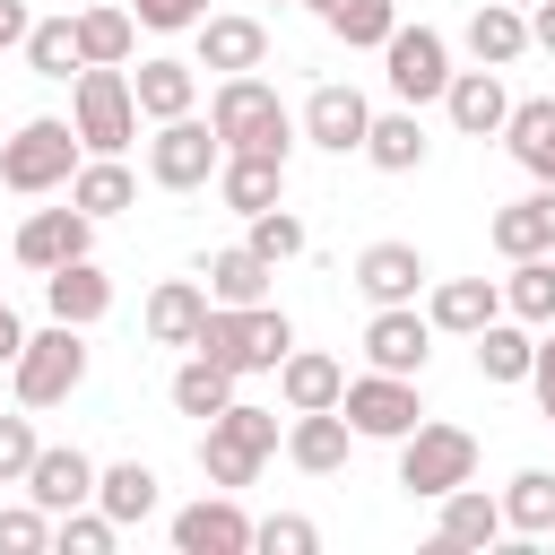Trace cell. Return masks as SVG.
I'll use <instances>...</instances> for the list:
<instances>
[{
  "instance_id": "1",
  "label": "cell",
  "mask_w": 555,
  "mask_h": 555,
  "mask_svg": "<svg viewBox=\"0 0 555 555\" xmlns=\"http://www.w3.org/2000/svg\"><path fill=\"white\" fill-rule=\"evenodd\" d=\"M191 347L217 356L234 382H243V373H278L286 347H295V321H286L278 304H208V321H199Z\"/></svg>"
},
{
  "instance_id": "2",
  "label": "cell",
  "mask_w": 555,
  "mask_h": 555,
  "mask_svg": "<svg viewBox=\"0 0 555 555\" xmlns=\"http://www.w3.org/2000/svg\"><path fill=\"white\" fill-rule=\"evenodd\" d=\"M87 165V139L61 121V113H35L0 139V191L17 199H43V191H69V173Z\"/></svg>"
},
{
  "instance_id": "3",
  "label": "cell",
  "mask_w": 555,
  "mask_h": 555,
  "mask_svg": "<svg viewBox=\"0 0 555 555\" xmlns=\"http://www.w3.org/2000/svg\"><path fill=\"white\" fill-rule=\"evenodd\" d=\"M208 121H217V139H225V147H260V156H295V139H304V121L278 104V87H269L260 69H243V78H217V95H208Z\"/></svg>"
},
{
  "instance_id": "4",
  "label": "cell",
  "mask_w": 555,
  "mask_h": 555,
  "mask_svg": "<svg viewBox=\"0 0 555 555\" xmlns=\"http://www.w3.org/2000/svg\"><path fill=\"white\" fill-rule=\"evenodd\" d=\"M139 95H130V69H113V61H87L78 78H69V130L87 139V156H121L130 139H139Z\"/></svg>"
},
{
  "instance_id": "5",
  "label": "cell",
  "mask_w": 555,
  "mask_h": 555,
  "mask_svg": "<svg viewBox=\"0 0 555 555\" xmlns=\"http://www.w3.org/2000/svg\"><path fill=\"white\" fill-rule=\"evenodd\" d=\"M78 382H87V330H78V321L26 330L17 364H9V390H17V408H61Z\"/></svg>"
},
{
  "instance_id": "6",
  "label": "cell",
  "mask_w": 555,
  "mask_h": 555,
  "mask_svg": "<svg viewBox=\"0 0 555 555\" xmlns=\"http://www.w3.org/2000/svg\"><path fill=\"white\" fill-rule=\"evenodd\" d=\"M477 477V434L468 425H416L408 442H399V486L416 494V503H442L451 486H468Z\"/></svg>"
},
{
  "instance_id": "7",
  "label": "cell",
  "mask_w": 555,
  "mask_h": 555,
  "mask_svg": "<svg viewBox=\"0 0 555 555\" xmlns=\"http://www.w3.org/2000/svg\"><path fill=\"white\" fill-rule=\"evenodd\" d=\"M217 165H225L217 121H199V113L156 121V139H147V182H156V191H208V182H217Z\"/></svg>"
},
{
  "instance_id": "8",
  "label": "cell",
  "mask_w": 555,
  "mask_h": 555,
  "mask_svg": "<svg viewBox=\"0 0 555 555\" xmlns=\"http://www.w3.org/2000/svg\"><path fill=\"white\" fill-rule=\"evenodd\" d=\"M338 416L356 425V442H408L425 425V399H416V373H356L338 390Z\"/></svg>"
},
{
  "instance_id": "9",
  "label": "cell",
  "mask_w": 555,
  "mask_h": 555,
  "mask_svg": "<svg viewBox=\"0 0 555 555\" xmlns=\"http://www.w3.org/2000/svg\"><path fill=\"white\" fill-rule=\"evenodd\" d=\"M382 78H390L399 104H434V95L451 87V43H442L434 26H390V43H382Z\"/></svg>"
},
{
  "instance_id": "10",
  "label": "cell",
  "mask_w": 555,
  "mask_h": 555,
  "mask_svg": "<svg viewBox=\"0 0 555 555\" xmlns=\"http://www.w3.org/2000/svg\"><path fill=\"white\" fill-rule=\"evenodd\" d=\"M251 512L217 486V494H199V503H182L173 520H165V538H173V555H251Z\"/></svg>"
},
{
  "instance_id": "11",
  "label": "cell",
  "mask_w": 555,
  "mask_h": 555,
  "mask_svg": "<svg viewBox=\"0 0 555 555\" xmlns=\"http://www.w3.org/2000/svg\"><path fill=\"white\" fill-rule=\"evenodd\" d=\"M304 139L321 147V156H364V130H373V104H364V87H347V78H321L312 95H304Z\"/></svg>"
},
{
  "instance_id": "12",
  "label": "cell",
  "mask_w": 555,
  "mask_h": 555,
  "mask_svg": "<svg viewBox=\"0 0 555 555\" xmlns=\"http://www.w3.org/2000/svg\"><path fill=\"white\" fill-rule=\"evenodd\" d=\"M95 251V217L69 199V208H35L26 225H17V260L35 269V278H52L61 260H87Z\"/></svg>"
},
{
  "instance_id": "13",
  "label": "cell",
  "mask_w": 555,
  "mask_h": 555,
  "mask_svg": "<svg viewBox=\"0 0 555 555\" xmlns=\"http://www.w3.org/2000/svg\"><path fill=\"white\" fill-rule=\"evenodd\" d=\"M425 356H434V321H425L416 304H373V321H364V364H373V373H425Z\"/></svg>"
},
{
  "instance_id": "14",
  "label": "cell",
  "mask_w": 555,
  "mask_h": 555,
  "mask_svg": "<svg viewBox=\"0 0 555 555\" xmlns=\"http://www.w3.org/2000/svg\"><path fill=\"white\" fill-rule=\"evenodd\" d=\"M191 43H199V69H217V78H243V69H269V26H260L251 9H225V17H199V26H191Z\"/></svg>"
},
{
  "instance_id": "15",
  "label": "cell",
  "mask_w": 555,
  "mask_h": 555,
  "mask_svg": "<svg viewBox=\"0 0 555 555\" xmlns=\"http://www.w3.org/2000/svg\"><path fill=\"white\" fill-rule=\"evenodd\" d=\"M425 286H434V269H425L416 243H364L356 251V295L364 304H416Z\"/></svg>"
},
{
  "instance_id": "16",
  "label": "cell",
  "mask_w": 555,
  "mask_h": 555,
  "mask_svg": "<svg viewBox=\"0 0 555 555\" xmlns=\"http://www.w3.org/2000/svg\"><path fill=\"white\" fill-rule=\"evenodd\" d=\"M95 477H104V468H95L78 442H43V451H35V468H26V494H35V503L61 520V512L95 503Z\"/></svg>"
},
{
  "instance_id": "17",
  "label": "cell",
  "mask_w": 555,
  "mask_h": 555,
  "mask_svg": "<svg viewBox=\"0 0 555 555\" xmlns=\"http://www.w3.org/2000/svg\"><path fill=\"white\" fill-rule=\"evenodd\" d=\"M486 243H494L503 260H538V251H555V182L503 199V208L486 217Z\"/></svg>"
},
{
  "instance_id": "18",
  "label": "cell",
  "mask_w": 555,
  "mask_h": 555,
  "mask_svg": "<svg viewBox=\"0 0 555 555\" xmlns=\"http://www.w3.org/2000/svg\"><path fill=\"white\" fill-rule=\"evenodd\" d=\"M442 113H451V130H460V139H503V121H512L503 69H451V87H442Z\"/></svg>"
},
{
  "instance_id": "19",
  "label": "cell",
  "mask_w": 555,
  "mask_h": 555,
  "mask_svg": "<svg viewBox=\"0 0 555 555\" xmlns=\"http://www.w3.org/2000/svg\"><path fill=\"white\" fill-rule=\"evenodd\" d=\"M494 312H503V278H434L425 286V321L442 338H477Z\"/></svg>"
},
{
  "instance_id": "20",
  "label": "cell",
  "mask_w": 555,
  "mask_h": 555,
  "mask_svg": "<svg viewBox=\"0 0 555 555\" xmlns=\"http://www.w3.org/2000/svg\"><path fill=\"white\" fill-rule=\"evenodd\" d=\"M217 199H225L234 217H260V208H278V199H286V156L225 147V165H217Z\"/></svg>"
},
{
  "instance_id": "21",
  "label": "cell",
  "mask_w": 555,
  "mask_h": 555,
  "mask_svg": "<svg viewBox=\"0 0 555 555\" xmlns=\"http://www.w3.org/2000/svg\"><path fill=\"white\" fill-rule=\"evenodd\" d=\"M494 538H512V529H503V494H486L477 477L451 486V494H442V520H434V546L460 555V546H494Z\"/></svg>"
},
{
  "instance_id": "22",
  "label": "cell",
  "mask_w": 555,
  "mask_h": 555,
  "mask_svg": "<svg viewBox=\"0 0 555 555\" xmlns=\"http://www.w3.org/2000/svg\"><path fill=\"white\" fill-rule=\"evenodd\" d=\"M460 43H468V61H477V69H512V61L529 52V9H520V0H477Z\"/></svg>"
},
{
  "instance_id": "23",
  "label": "cell",
  "mask_w": 555,
  "mask_h": 555,
  "mask_svg": "<svg viewBox=\"0 0 555 555\" xmlns=\"http://www.w3.org/2000/svg\"><path fill=\"white\" fill-rule=\"evenodd\" d=\"M43 312H52V321H78V330H95V321L113 312V278L95 269V251H87V260H61V269L43 278Z\"/></svg>"
},
{
  "instance_id": "24",
  "label": "cell",
  "mask_w": 555,
  "mask_h": 555,
  "mask_svg": "<svg viewBox=\"0 0 555 555\" xmlns=\"http://www.w3.org/2000/svg\"><path fill=\"white\" fill-rule=\"evenodd\" d=\"M347 451H356V425H347L338 408H304V416L286 425V460H295L304 477H338Z\"/></svg>"
},
{
  "instance_id": "25",
  "label": "cell",
  "mask_w": 555,
  "mask_h": 555,
  "mask_svg": "<svg viewBox=\"0 0 555 555\" xmlns=\"http://www.w3.org/2000/svg\"><path fill=\"white\" fill-rule=\"evenodd\" d=\"M130 95H139V113H147V121L199 113V61H173V52H156V61H139V69H130Z\"/></svg>"
},
{
  "instance_id": "26",
  "label": "cell",
  "mask_w": 555,
  "mask_h": 555,
  "mask_svg": "<svg viewBox=\"0 0 555 555\" xmlns=\"http://www.w3.org/2000/svg\"><path fill=\"white\" fill-rule=\"evenodd\" d=\"M139 321H147V338H156V347H191V338H199V321H208V286H199V278H156Z\"/></svg>"
},
{
  "instance_id": "27",
  "label": "cell",
  "mask_w": 555,
  "mask_h": 555,
  "mask_svg": "<svg viewBox=\"0 0 555 555\" xmlns=\"http://www.w3.org/2000/svg\"><path fill=\"white\" fill-rule=\"evenodd\" d=\"M468 347H477V382H503V390H512V382H529V364H538V330H529V321H512V312H494Z\"/></svg>"
},
{
  "instance_id": "28",
  "label": "cell",
  "mask_w": 555,
  "mask_h": 555,
  "mask_svg": "<svg viewBox=\"0 0 555 555\" xmlns=\"http://www.w3.org/2000/svg\"><path fill=\"white\" fill-rule=\"evenodd\" d=\"M338 390H347V364H338V356H321V347H286V364H278V399H286V416H304V408H338Z\"/></svg>"
},
{
  "instance_id": "29",
  "label": "cell",
  "mask_w": 555,
  "mask_h": 555,
  "mask_svg": "<svg viewBox=\"0 0 555 555\" xmlns=\"http://www.w3.org/2000/svg\"><path fill=\"white\" fill-rule=\"evenodd\" d=\"M503 147L529 182H555V95H520L512 121H503Z\"/></svg>"
},
{
  "instance_id": "30",
  "label": "cell",
  "mask_w": 555,
  "mask_h": 555,
  "mask_svg": "<svg viewBox=\"0 0 555 555\" xmlns=\"http://www.w3.org/2000/svg\"><path fill=\"white\" fill-rule=\"evenodd\" d=\"M199 278H208V304H269L278 260H260L251 243H225V251H208V260H199Z\"/></svg>"
},
{
  "instance_id": "31",
  "label": "cell",
  "mask_w": 555,
  "mask_h": 555,
  "mask_svg": "<svg viewBox=\"0 0 555 555\" xmlns=\"http://www.w3.org/2000/svg\"><path fill=\"white\" fill-rule=\"evenodd\" d=\"M364 165H373V173H416V165H425V121H416V104L373 113V130H364Z\"/></svg>"
},
{
  "instance_id": "32",
  "label": "cell",
  "mask_w": 555,
  "mask_h": 555,
  "mask_svg": "<svg viewBox=\"0 0 555 555\" xmlns=\"http://www.w3.org/2000/svg\"><path fill=\"white\" fill-rule=\"evenodd\" d=\"M165 399H173L182 416H199V425H208V416H225V408H234V373H225L217 356H199V347H191V356L173 364V382H165Z\"/></svg>"
},
{
  "instance_id": "33",
  "label": "cell",
  "mask_w": 555,
  "mask_h": 555,
  "mask_svg": "<svg viewBox=\"0 0 555 555\" xmlns=\"http://www.w3.org/2000/svg\"><path fill=\"white\" fill-rule=\"evenodd\" d=\"M95 503H104L121 529H139V520H156L165 486H156V468H147V460H113V468L95 477Z\"/></svg>"
},
{
  "instance_id": "34",
  "label": "cell",
  "mask_w": 555,
  "mask_h": 555,
  "mask_svg": "<svg viewBox=\"0 0 555 555\" xmlns=\"http://www.w3.org/2000/svg\"><path fill=\"white\" fill-rule=\"evenodd\" d=\"M69 199H78V208H87V217L104 225V217H121V208L139 199V173H130L121 156H87V165L69 173Z\"/></svg>"
},
{
  "instance_id": "35",
  "label": "cell",
  "mask_w": 555,
  "mask_h": 555,
  "mask_svg": "<svg viewBox=\"0 0 555 555\" xmlns=\"http://www.w3.org/2000/svg\"><path fill=\"white\" fill-rule=\"evenodd\" d=\"M26 69H35V78H78V69H87V52H78V9L26 26Z\"/></svg>"
},
{
  "instance_id": "36",
  "label": "cell",
  "mask_w": 555,
  "mask_h": 555,
  "mask_svg": "<svg viewBox=\"0 0 555 555\" xmlns=\"http://www.w3.org/2000/svg\"><path fill=\"white\" fill-rule=\"evenodd\" d=\"M503 529H512V538H546V529H555V468H512V486H503Z\"/></svg>"
},
{
  "instance_id": "37",
  "label": "cell",
  "mask_w": 555,
  "mask_h": 555,
  "mask_svg": "<svg viewBox=\"0 0 555 555\" xmlns=\"http://www.w3.org/2000/svg\"><path fill=\"white\" fill-rule=\"evenodd\" d=\"M503 312H512V321H529V330H546V321H555V251L512 260V278H503Z\"/></svg>"
},
{
  "instance_id": "38",
  "label": "cell",
  "mask_w": 555,
  "mask_h": 555,
  "mask_svg": "<svg viewBox=\"0 0 555 555\" xmlns=\"http://www.w3.org/2000/svg\"><path fill=\"white\" fill-rule=\"evenodd\" d=\"M321 26H330L347 52H382V43H390V26H399V0H330V9H321Z\"/></svg>"
},
{
  "instance_id": "39",
  "label": "cell",
  "mask_w": 555,
  "mask_h": 555,
  "mask_svg": "<svg viewBox=\"0 0 555 555\" xmlns=\"http://www.w3.org/2000/svg\"><path fill=\"white\" fill-rule=\"evenodd\" d=\"M130 43H139V17L130 9H78V52L87 61H130Z\"/></svg>"
},
{
  "instance_id": "40",
  "label": "cell",
  "mask_w": 555,
  "mask_h": 555,
  "mask_svg": "<svg viewBox=\"0 0 555 555\" xmlns=\"http://www.w3.org/2000/svg\"><path fill=\"white\" fill-rule=\"evenodd\" d=\"M52 546H61V555H113V546H121V520H113L104 503H78V512L52 520Z\"/></svg>"
},
{
  "instance_id": "41",
  "label": "cell",
  "mask_w": 555,
  "mask_h": 555,
  "mask_svg": "<svg viewBox=\"0 0 555 555\" xmlns=\"http://www.w3.org/2000/svg\"><path fill=\"white\" fill-rule=\"evenodd\" d=\"M199 477H208V486H225V494H243V486L260 477V451H243L234 434H217V425H208V434H199Z\"/></svg>"
},
{
  "instance_id": "42",
  "label": "cell",
  "mask_w": 555,
  "mask_h": 555,
  "mask_svg": "<svg viewBox=\"0 0 555 555\" xmlns=\"http://www.w3.org/2000/svg\"><path fill=\"white\" fill-rule=\"evenodd\" d=\"M243 243H251L260 260H304V243H312V234H304V217H295V208H260Z\"/></svg>"
},
{
  "instance_id": "43",
  "label": "cell",
  "mask_w": 555,
  "mask_h": 555,
  "mask_svg": "<svg viewBox=\"0 0 555 555\" xmlns=\"http://www.w3.org/2000/svg\"><path fill=\"white\" fill-rule=\"evenodd\" d=\"M208 425H217V434H234V442H243V451H260V460L286 442V434H278V408H251V399H234V408H225V416H208Z\"/></svg>"
},
{
  "instance_id": "44",
  "label": "cell",
  "mask_w": 555,
  "mask_h": 555,
  "mask_svg": "<svg viewBox=\"0 0 555 555\" xmlns=\"http://www.w3.org/2000/svg\"><path fill=\"white\" fill-rule=\"evenodd\" d=\"M43 546H52V512H43L35 494L9 503V512H0V555H43Z\"/></svg>"
},
{
  "instance_id": "45",
  "label": "cell",
  "mask_w": 555,
  "mask_h": 555,
  "mask_svg": "<svg viewBox=\"0 0 555 555\" xmlns=\"http://www.w3.org/2000/svg\"><path fill=\"white\" fill-rule=\"evenodd\" d=\"M35 408H9L0 416V486H26V468H35Z\"/></svg>"
},
{
  "instance_id": "46",
  "label": "cell",
  "mask_w": 555,
  "mask_h": 555,
  "mask_svg": "<svg viewBox=\"0 0 555 555\" xmlns=\"http://www.w3.org/2000/svg\"><path fill=\"white\" fill-rule=\"evenodd\" d=\"M251 546H260V555H312V546H321V529H312L304 512H269V520L251 529Z\"/></svg>"
},
{
  "instance_id": "47",
  "label": "cell",
  "mask_w": 555,
  "mask_h": 555,
  "mask_svg": "<svg viewBox=\"0 0 555 555\" xmlns=\"http://www.w3.org/2000/svg\"><path fill=\"white\" fill-rule=\"evenodd\" d=\"M130 17H139L147 35H191V26L208 17V0H130Z\"/></svg>"
},
{
  "instance_id": "48",
  "label": "cell",
  "mask_w": 555,
  "mask_h": 555,
  "mask_svg": "<svg viewBox=\"0 0 555 555\" xmlns=\"http://www.w3.org/2000/svg\"><path fill=\"white\" fill-rule=\"evenodd\" d=\"M529 390H538V408H555V321L538 330V364H529Z\"/></svg>"
},
{
  "instance_id": "49",
  "label": "cell",
  "mask_w": 555,
  "mask_h": 555,
  "mask_svg": "<svg viewBox=\"0 0 555 555\" xmlns=\"http://www.w3.org/2000/svg\"><path fill=\"white\" fill-rule=\"evenodd\" d=\"M26 26H35V9L26 0H0V52H26Z\"/></svg>"
},
{
  "instance_id": "50",
  "label": "cell",
  "mask_w": 555,
  "mask_h": 555,
  "mask_svg": "<svg viewBox=\"0 0 555 555\" xmlns=\"http://www.w3.org/2000/svg\"><path fill=\"white\" fill-rule=\"evenodd\" d=\"M529 52H546V61H555V0H538V9H529Z\"/></svg>"
},
{
  "instance_id": "51",
  "label": "cell",
  "mask_w": 555,
  "mask_h": 555,
  "mask_svg": "<svg viewBox=\"0 0 555 555\" xmlns=\"http://www.w3.org/2000/svg\"><path fill=\"white\" fill-rule=\"evenodd\" d=\"M17 347H26V321H17L9 295H0V364H17Z\"/></svg>"
},
{
  "instance_id": "52",
  "label": "cell",
  "mask_w": 555,
  "mask_h": 555,
  "mask_svg": "<svg viewBox=\"0 0 555 555\" xmlns=\"http://www.w3.org/2000/svg\"><path fill=\"white\" fill-rule=\"evenodd\" d=\"M304 9H312V17H321V9H330V0H304Z\"/></svg>"
},
{
  "instance_id": "53",
  "label": "cell",
  "mask_w": 555,
  "mask_h": 555,
  "mask_svg": "<svg viewBox=\"0 0 555 555\" xmlns=\"http://www.w3.org/2000/svg\"><path fill=\"white\" fill-rule=\"evenodd\" d=\"M546 425H555V408H546Z\"/></svg>"
},
{
  "instance_id": "54",
  "label": "cell",
  "mask_w": 555,
  "mask_h": 555,
  "mask_svg": "<svg viewBox=\"0 0 555 555\" xmlns=\"http://www.w3.org/2000/svg\"><path fill=\"white\" fill-rule=\"evenodd\" d=\"M520 9H538V0H520Z\"/></svg>"
},
{
  "instance_id": "55",
  "label": "cell",
  "mask_w": 555,
  "mask_h": 555,
  "mask_svg": "<svg viewBox=\"0 0 555 555\" xmlns=\"http://www.w3.org/2000/svg\"><path fill=\"white\" fill-rule=\"evenodd\" d=\"M546 538H555V529H546Z\"/></svg>"
}]
</instances>
